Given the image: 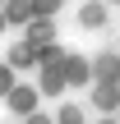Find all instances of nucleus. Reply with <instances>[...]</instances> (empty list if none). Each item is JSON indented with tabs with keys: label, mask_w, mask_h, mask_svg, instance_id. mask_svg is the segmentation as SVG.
Masks as SVG:
<instances>
[{
	"label": "nucleus",
	"mask_w": 120,
	"mask_h": 124,
	"mask_svg": "<svg viewBox=\"0 0 120 124\" xmlns=\"http://www.w3.org/2000/svg\"><path fill=\"white\" fill-rule=\"evenodd\" d=\"M102 18H106V9H102V0H88V5L79 9V23H83V28H97Z\"/></svg>",
	"instance_id": "1"
},
{
	"label": "nucleus",
	"mask_w": 120,
	"mask_h": 124,
	"mask_svg": "<svg viewBox=\"0 0 120 124\" xmlns=\"http://www.w3.org/2000/svg\"><path fill=\"white\" fill-rule=\"evenodd\" d=\"M9 18H28V0H14L9 5Z\"/></svg>",
	"instance_id": "2"
}]
</instances>
